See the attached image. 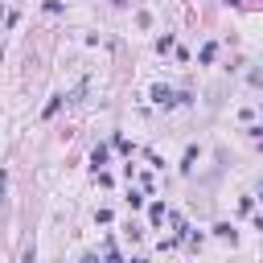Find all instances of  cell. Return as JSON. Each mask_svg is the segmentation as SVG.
Here are the masks:
<instances>
[{
  "label": "cell",
  "instance_id": "cell-1",
  "mask_svg": "<svg viewBox=\"0 0 263 263\" xmlns=\"http://www.w3.org/2000/svg\"><path fill=\"white\" fill-rule=\"evenodd\" d=\"M152 99H156V103H164V107H168V103H173V90H164V86H156V90H152Z\"/></svg>",
  "mask_w": 263,
  "mask_h": 263
},
{
  "label": "cell",
  "instance_id": "cell-2",
  "mask_svg": "<svg viewBox=\"0 0 263 263\" xmlns=\"http://www.w3.org/2000/svg\"><path fill=\"white\" fill-rule=\"evenodd\" d=\"M4 185H8V177H4V168H0V201H4Z\"/></svg>",
  "mask_w": 263,
  "mask_h": 263
}]
</instances>
